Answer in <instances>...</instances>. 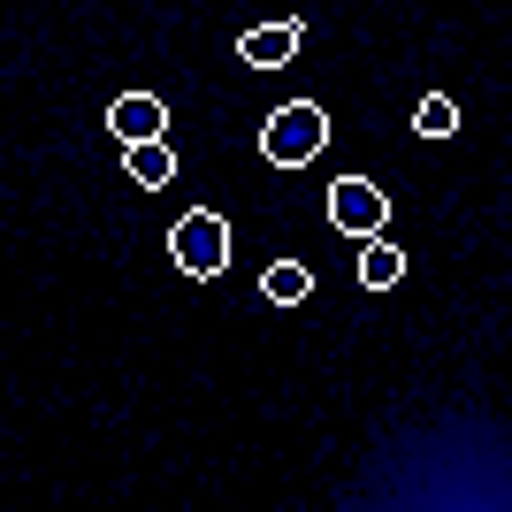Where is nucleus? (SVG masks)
Instances as JSON below:
<instances>
[{
  "mask_svg": "<svg viewBox=\"0 0 512 512\" xmlns=\"http://www.w3.org/2000/svg\"><path fill=\"white\" fill-rule=\"evenodd\" d=\"M321 146H329V115H321L314 100L276 107L268 130H260V153H268L276 169H306V161H321Z\"/></svg>",
  "mask_w": 512,
  "mask_h": 512,
  "instance_id": "f257e3e1",
  "label": "nucleus"
},
{
  "mask_svg": "<svg viewBox=\"0 0 512 512\" xmlns=\"http://www.w3.org/2000/svg\"><path fill=\"white\" fill-rule=\"evenodd\" d=\"M169 260H176L192 283H214L222 268H230V222H222L214 207H192V214L169 230Z\"/></svg>",
  "mask_w": 512,
  "mask_h": 512,
  "instance_id": "f03ea898",
  "label": "nucleus"
},
{
  "mask_svg": "<svg viewBox=\"0 0 512 512\" xmlns=\"http://www.w3.org/2000/svg\"><path fill=\"white\" fill-rule=\"evenodd\" d=\"M329 222H337L344 237H383L390 230L383 184H367V176H337V184H329Z\"/></svg>",
  "mask_w": 512,
  "mask_h": 512,
  "instance_id": "7ed1b4c3",
  "label": "nucleus"
},
{
  "mask_svg": "<svg viewBox=\"0 0 512 512\" xmlns=\"http://www.w3.org/2000/svg\"><path fill=\"white\" fill-rule=\"evenodd\" d=\"M107 130H115L123 146H138V138H161V130H169V107L153 100V92H123V100L107 107Z\"/></svg>",
  "mask_w": 512,
  "mask_h": 512,
  "instance_id": "20e7f679",
  "label": "nucleus"
},
{
  "mask_svg": "<svg viewBox=\"0 0 512 512\" xmlns=\"http://www.w3.org/2000/svg\"><path fill=\"white\" fill-rule=\"evenodd\" d=\"M299 39H306V23H260V31H245V39H237V54H245V62L253 69H283L291 62V54H299Z\"/></svg>",
  "mask_w": 512,
  "mask_h": 512,
  "instance_id": "39448f33",
  "label": "nucleus"
},
{
  "mask_svg": "<svg viewBox=\"0 0 512 512\" xmlns=\"http://www.w3.org/2000/svg\"><path fill=\"white\" fill-rule=\"evenodd\" d=\"M123 169L146 184V192H161L176 176V153H169V138H138V146H123Z\"/></svg>",
  "mask_w": 512,
  "mask_h": 512,
  "instance_id": "423d86ee",
  "label": "nucleus"
},
{
  "mask_svg": "<svg viewBox=\"0 0 512 512\" xmlns=\"http://www.w3.org/2000/svg\"><path fill=\"white\" fill-rule=\"evenodd\" d=\"M398 276H406V253H398L390 237H360V283L367 291H390Z\"/></svg>",
  "mask_w": 512,
  "mask_h": 512,
  "instance_id": "0eeeda50",
  "label": "nucleus"
},
{
  "mask_svg": "<svg viewBox=\"0 0 512 512\" xmlns=\"http://www.w3.org/2000/svg\"><path fill=\"white\" fill-rule=\"evenodd\" d=\"M306 291H314V268H306V260H276V268L260 276V299H276V306H299Z\"/></svg>",
  "mask_w": 512,
  "mask_h": 512,
  "instance_id": "6e6552de",
  "label": "nucleus"
},
{
  "mask_svg": "<svg viewBox=\"0 0 512 512\" xmlns=\"http://www.w3.org/2000/svg\"><path fill=\"white\" fill-rule=\"evenodd\" d=\"M413 130H421V138H451V130H459V107H451L444 92H428V100L413 107Z\"/></svg>",
  "mask_w": 512,
  "mask_h": 512,
  "instance_id": "1a4fd4ad",
  "label": "nucleus"
}]
</instances>
